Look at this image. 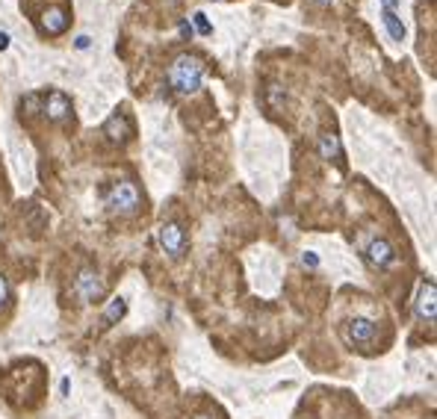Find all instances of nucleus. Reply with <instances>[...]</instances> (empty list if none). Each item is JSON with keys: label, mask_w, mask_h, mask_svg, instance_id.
<instances>
[{"label": "nucleus", "mask_w": 437, "mask_h": 419, "mask_svg": "<svg viewBox=\"0 0 437 419\" xmlns=\"http://www.w3.org/2000/svg\"><path fill=\"white\" fill-rule=\"evenodd\" d=\"M39 24H41L45 36H62V32L68 30V12H65L62 6H48L45 12H41Z\"/></svg>", "instance_id": "obj_9"}, {"label": "nucleus", "mask_w": 437, "mask_h": 419, "mask_svg": "<svg viewBox=\"0 0 437 419\" xmlns=\"http://www.w3.org/2000/svg\"><path fill=\"white\" fill-rule=\"evenodd\" d=\"M89 45H92V39H89V36H77V39H74V48H77V50H86Z\"/></svg>", "instance_id": "obj_18"}, {"label": "nucleus", "mask_w": 437, "mask_h": 419, "mask_svg": "<svg viewBox=\"0 0 437 419\" xmlns=\"http://www.w3.org/2000/svg\"><path fill=\"white\" fill-rule=\"evenodd\" d=\"M180 36H183V39H192V36H195V30H192L189 21H180Z\"/></svg>", "instance_id": "obj_17"}, {"label": "nucleus", "mask_w": 437, "mask_h": 419, "mask_svg": "<svg viewBox=\"0 0 437 419\" xmlns=\"http://www.w3.org/2000/svg\"><path fill=\"white\" fill-rule=\"evenodd\" d=\"M104 136L109 145H127L130 136H133V124H130L124 113H113L104 121Z\"/></svg>", "instance_id": "obj_7"}, {"label": "nucleus", "mask_w": 437, "mask_h": 419, "mask_svg": "<svg viewBox=\"0 0 437 419\" xmlns=\"http://www.w3.org/2000/svg\"><path fill=\"white\" fill-rule=\"evenodd\" d=\"M124 313H127V301L122 299V295H115V299L106 304L101 322H104V325H115V322H122V319H124Z\"/></svg>", "instance_id": "obj_13"}, {"label": "nucleus", "mask_w": 437, "mask_h": 419, "mask_svg": "<svg viewBox=\"0 0 437 419\" xmlns=\"http://www.w3.org/2000/svg\"><path fill=\"white\" fill-rule=\"evenodd\" d=\"M59 393H62V395L71 393V378H62V381H59Z\"/></svg>", "instance_id": "obj_21"}, {"label": "nucleus", "mask_w": 437, "mask_h": 419, "mask_svg": "<svg viewBox=\"0 0 437 419\" xmlns=\"http://www.w3.org/2000/svg\"><path fill=\"white\" fill-rule=\"evenodd\" d=\"M301 266H308V269H316V266H319V257H316L313 251H304V254H301Z\"/></svg>", "instance_id": "obj_15"}, {"label": "nucleus", "mask_w": 437, "mask_h": 419, "mask_svg": "<svg viewBox=\"0 0 437 419\" xmlns=\"http://www.w3.org/2000/svg\"><path fill=\"white\" fill-rule=\"evenodd\" d=\"M9 41H12V39H9V32H6V30H0V50H6V48H9Z\"/></svg>", "instance_id": "obj_20"}, {"label": "nucleus", "mask_w": 437, "mask_h": 419, "mask_svg": "<svg viewBox=\"0 0 437 419\" xmlns=\"http://www.w3.org/2000/svg\"><path fill=\"white\" fill-rule=\"evenodd\" d=\"M195 419H213L210 413H201V416H195Z\"/></svg>", "instance_id": "obj_23"}, {"label": "nucleus", "mask_w": 437, "mask_h": 419, "mask_svg": "<svg viewBox=\"0 0 437 419\" xmlns=\"http://www.w3.org/2000/svg\"><path fill=\"white\" fill-rule=\"evenodd\" d=\"M6 301H9V283H6L3 274H0V310L6 307Z\"/></svg>", "instance_id": "obj_16"}, {"label": "nucleus", "mask_w": 437, "mask_h": 419, "mask_svg": "<svg viewBox=\"0 0 437 419\" xmlns=\"http://www.w3.org/2000/svg\"><path fill=\"white\" fill-rule=\"evenodd\" d=\"M413 313H417V319L425 322V325L434 322V313H437V286H434V281H422L420 283L417 301H413Z\"/></svg>", "instance_id": "obj_5"}, {"label": "nucleus", "mask_w": 437, "mask_h": 419, "mask_svg": "<svg viewBox=\"0 0 437 419\" xmlns=\"http://www.w3.org/2000/svg\"><path fill=\"white\" fill-rule=\"evenodd\" d=\"M381 9H390V12H396V9H399V0H381Z\"/></svg>", "instance_id": "obj_19"}, {"label": "nucleus", "mask_w": 437, "mask_h": 419, "mask_svg": "<svg viewBox=\"0 0 437 419\" xmlns=\"http://www.w3.org/2000/svg\"><path fill=\"white\" fill-rule=\"evenodd\" d=\"M160 245L169 257H180L183 248H187V236H183V227L178 222H166L160 227Z\"/></svg>", "instance_id": "obj_8"}, {"label": "nucleus", "mask_w": 437, "mask_h": 419, "mask_svg": "<svg viewBox=\"0 0 437 419\" xmlns=\"http://www.w3.org/2000/svg\"><path fill=\"white\" fill-rule=\"evenodd\" d=\"M104 204H106L109 213H115V216H133L142 204V192L133 180H118V183H113V189L106 192Z\"/></svg>", "instance_id": "obj_2"}, {"label": "nucleus", "mask_w": 437, "mask_h": 419, "mask_svg": "<svg viewBox=\"0 0 437 419\" xmlns=\"http://www.w3.org/2000/svg\"><path fill=\"white\" fill-rule=\"evenodd\" d=\"M319 157L328 160V162H340L343 165V145H340V136H334V133H322L319 136Z\"/></svg>", "instance_id": "obj_11"}, {"label": "nucleus", "mask_w": 437, "mask_h": 419, "mask_svg": "<svg viewBox=\"0 0 437 419\" xmlns=\"http://www.w3.org/2000/svg\"><path fill=\"white\" fill-rule=\"evenodd\" d=\"M201 80H204V65L192 53H180L169 65V86L178 95H195L201 89Z\"/></svg>", "instance_id": "obj_1"}, {"label": "nucleus", "mask_w": 437, "mask_h": 419, "mask_svg": "<svg viewBox=\"0 0 437 419\" xmlns=\"http://www.w3.org/2000/svg\"><path fill=\"white\" fill-rule=\"evenodd\" d=\"M74 292H77V299L83 304H95L106 295V283L95 269H83L77 274V281H74Z\"/></svg>", "instance_id": "obj_4"}, {"label": "nucleus", "mask_w": 437, "mask_h": 419, "mask_svg": "<svg viewBox=\"0 0 437 419\" xmlns=\"http://www.w3.org/2000/svg\"><path fill=\"white\" fill-rule=\"evenodd\" d=\"M366 260L373 263L375 269H390L393 263H396V251H393V245H390L387 239L378 236V239H373L366 245Z\"/></svg>", "instance_id": "obj_10"}, {"label": "nucleus", "mask_w": 437, "mask_h": 419, "mask_svg": "<svg viewBox=\"0 0 437 419\" xmlns=\"http://www.w3.org/2000/svg\"><path fill=\"white\" fill-rule=\"evenodd\" d=\"M316 3H319V6H331L334 0H316Z\"/></svg>", "instance_id": "obj_22"}, {"label": "nucleus", "mask_w": 437, "mask_h": 419, "mask_svg": "<svg viewBox=\"0 0 437 419\" xmlns=\"http://www.w3.org/2000/svg\"><path fill=\"white\" fill-rule=\"evenodd\" d=\"M39 113L45 115L48 121H65L71 115V101H68V95L59 92V89H53L48 92L45 97H41V106H39Z\"/></svg>", "instance_id": "obj_6"}, {"label": "nucleus", "mask_w": 437, "mask_h": 419, "mask_svg": "<svg viewBox=\"0 0 437 419\" xmlns=\"http://www.w3.org/2000/svg\"><path fill=\"white\" fill-rule=\"evenodd\" d=\"M343 339H346V346H352L357 351H373V346L378 343V325L373 322V319L355 316V319L346 322Z\"/></svg>", "instance_id": "obj_3"}, {"label": "nucleus", "mask_w": 437, "mask_h": 419, "mask_svg": "<svg viewBox=\"0 0 437 419\" xmlns=\"http://www.w3.org/2000/svg\"><path fill=\"white\" fill-rule=\"evenodd\" d=\"M192 30H198L201 32V36H213V24H210V21H207V15L204 12H195L192 15Z\"/></svg>", "instance_id": "obj_14"}, {"label": "nucleus", "mask_w": 437, "mask_h": 419, "mask_svg": "<svg viewBox=\"0 0 437 419\" xmlns=\"http://www.w3.org/2000/svg\"><path fill=\"white\" fill-rule=\"evenodd\" d=\"M381 21H384V30L393 41H405V24H402V18L396 12H390V9H381Z\"/></svg>", "instance_id": "obj_12"}]
</instances>
